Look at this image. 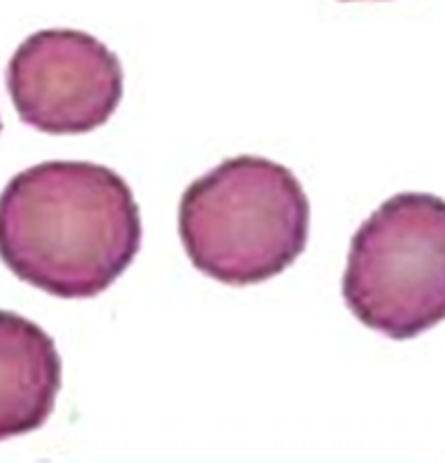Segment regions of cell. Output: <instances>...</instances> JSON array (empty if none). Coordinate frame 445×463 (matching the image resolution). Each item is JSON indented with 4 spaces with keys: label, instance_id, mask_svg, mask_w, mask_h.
<instances>
[{
    "label": "cell",
    "instance_id": "4",
    "mask_svg": "<svg viewBox=\"0 0 445 463\" xmlns=\"http://www.w3.org/2000/svg\"><path fill=\"white\" fill-rule=\"evenodd\" d=\"M7 90L26 126L47 135H84L117 111L123 68L98 37L47 28L16 47L7 63Z\"/></svg>",
    "mask_w": 445,
    "mask_h": 463
},
{
    "label": "cell",
    "instance_id": "5",
    "mask_svg": "<svg viewBox=\"0 0 445 463\" xmlns=\"http://www.w3.org/2000/svg\"><path fill=\"white\" fill-rule=\"evenodd\" d=\"M61 392V354L28 317L0 311V442L37 431Z\"/></svg>",
    "mask_w": 445,
    "mask_h": 463
},
{
    "label": "cell",
    "instance_id": "2",
    "mask_svg": "<svg viewBox=\"0 0 445 463\" xmlns=\"http://www.w3.org/2000/svg\"><path fill=\"white\" fill-rule=\"evenodd\" d=\"M308 227L302 184L258 156L222 160L181 195L179 237L193 267L234 288L283 274L304 253Z\"/></svg>",
    "mask_w": 445,
    "mask_h": 463
},
{
    "label": "cell",
    "instance_id": "6",
    "mask_svg": "<svg viewBox=\"0 0 445 463\" xmlns=\"http://www.w3.org/2000/svg\"><path fill=\"white\" fill-rule=\"evenodd\" d=\"M0 130H3V121H0Z\"/></svg>",
    "mask_w": 445,
    "mask_h": 463
},
{
    "label": "cell",
    "instance_id": "7",
    "mask_svg": "<svg viewBox=\"0 0 445 463\" xmlns=\"http://www.w3.org/2000/svg\"><path fill=\"white\" fill-rule=\"evenodd\" d=\"M344 3H350V0H344Z\"/></svg>",
    "mask_w": 445,
    "mask_h": 463
},
{
    "label": "cell",
    "instance_id": "3",
    "mask_svg": "<svg viewBox=\"0 0 445 463\" xmlns=\"http://www.w3.org/2000/svg\"><path fill=\"white\" fill-rule=\"evenodd\" d=\"M344 299L365 326L408 341L445 320V200L399 193L350 241Z\"/></svg>",
    "mask_w": 445,
    "mask_h": 463
},
{
    "label": "cell",
    "instance_id": "1",
    "mask_svg": "<svg viewBox=\"0 0 445 463\" xmlns=\"http://www.w3.org/2000/svg\"><path fill=\"white\" fill-rule=\"evenodd\" d=\"M139 246L133 190L105 165L49 160L12 176L0 193V260L47 295L98 297Z\"/></svg>",
    "mask_w": 445,
    "mask_h": 463
}]
</instances>
